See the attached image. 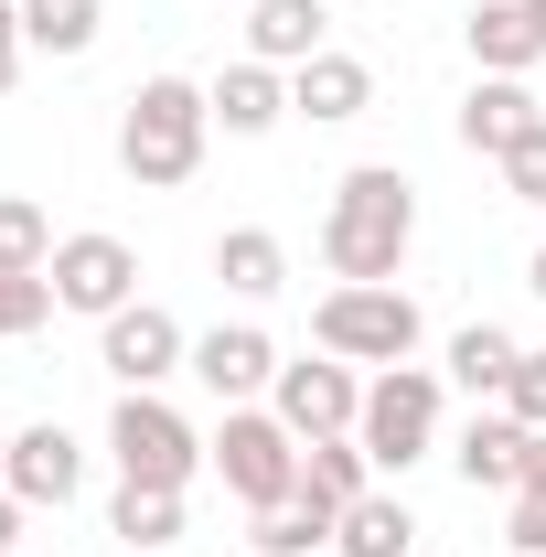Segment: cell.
<instances>
[{"label": "cell", "instance_id": "cell-18", "mask_svg": "<svg viewBox=\"0 0 546 557\" xmlns=\"http://www.w3.org/2000/svg\"><path fill=\"white\" fill-rule=\"evenodd\" d=\"M514 333H504V322H461V333H450V386H472L482 408H504V386H514Z\"/></svg>", "mask_w": 546, "mask_h": 557}, {"label": "cell", "instance_id": "cell-15", "mask_svg": "<svg viewBox=\"0 0 546 557\" xmlns=\"http://www.w3.org/2000/svg\"><path fill=\"white\" fill-rule=\"evenodd\" d=\"M461 44H472L482 75H536V65H546V33H536V11H525V0H472Z\"/></svg>", "mask_w": 546, "mask_h": 557}, {"label": "cell", "instance_id": "cell-34", "mask_svg": "<svg viewBox=\"0 0 546 557\" xmlns=\"http://www.w3.org/2000/svg\"><path fill=\"white\" fill-rule=\"evenodd\" d=\"M0 472H11V429H0Z\"/></svg>", "mask_w": 546, "mask_h": 557}, {"label": "cell", "instance_id": "cell-31", "mask_svg": "<svg viewBox=\"0 0 546 557\" xmlns=\"http://www.w3.org/2000/svg\"><path fill=\"white\" fill-rule=\"evenodd\" d=\"M22 515H33V504H22V493L0 483V557H22Z\"/></svg>", "mask_w": 546, "mask_h": 557}, {"label": "cell", "instance_id": "cell-24", "mask_svg": "<svg viewBox=\"0 0 546 557\" xmlns=\"http://www.w3.org/2000/svg\"><path fill=\"white\" fill-rule=\"evenodd\" d=\"M97 22H108V0H22V44L54 54V65H75L97 44Z\"/></svg>", "mask_w": 546, "mask_h": 557}, {"label": "cell", "instance_id": "cell-9", "mask_svg": "<svg viewBox=\"0 0 546 557\" xmlns=\"http://www.w3.org/2000/svg\"><path fill=\"white\" fill-rule=\"evenodd\" d=\"M269 408L300 429V440H353V418H364V375L343 364V354H300V364H278V386H269Z\"/></svg>", "mask_w": 546, "mask_h": 557}, {"label": "cell", "instance_id": "cell-4", "mask_svg": "<svg viewBox=\"0 0 546 557\" xmlns=\"http://www.w3.org/2000/svg\"><path fill=\"white\" fill-rule=\"evenodd\" d=\"M108 461H119V483H161L183 493L204 472V429L172 408L161 386H119V418H108Z\"/></svg>", "mask_w": 546, "mask_h": 557}, {"label": "cell", "instance_id": "cell-23", "mask_svg": "<svg viewBox=\"0 0 546 557\" xmlns=\"http://www.w3.org/2000/svg\"><path fill=\"white\" fill-rule=\"evenodd\" d=\"M408 547H418V515L397 504V493H364V504H343L333 557H408Z\"/></svg>", "mask_w": 546, "mask_h": 557}, {"label": "cell", "instance_id": "cell-28", "mask_svg": "<svg viewBox=\"0 0 546 557\" xmlns=\"http://www.w3.org/2000/svg\"><path fill=\"white\" fill-rule=\"evenodd\" d=\"M504 408L525 418V429H546V344L514 354V386H504Z\"/></svg>", "mask_w": 546, "mask_h": 557}, {"label": "cell", "instance_id": "cell-14", "mask_svg": "<svg viewBox=\"0 0 546 557\" xmlns=\"http://www.w3.org/2000/svg\"><path fill=\"white\" fill-rule=\"evenodd\" d=\"M546 108L536 97H525V75H482L472 97H461V119H450V129H461V150H482V161H504V150H514V139L536 129Z\"/></svg>", "mask_w": 546, "mask_h": 557}, {"label": "cell", "instance_id": "cell-2", "mask_svg": "<svg viewBox=\"0 0 546 557\" xmlns=\"http://www.w3.org/2000/svg\"><path fill=\"white\" fill-rule=\"evenodd\" d=\"M204 139H214V108L194 75H150L129 86V119H119V172H129L139 194H172V183H194L204 172Z\"/></svg>", "mask_w": 546, "mask_h": 557}, {"label": "cell", "instance_id": "cell-5", "mask_svg": "<svg viewBox=\"0 0 546 557\" xmlns=\"http://www.w3.org/2000/svg\"><path fill=\"white\" fill-rule=\"evenodd\" d=\"M204 461L225 472V493L247 504V515H269V504H289L300 493V429L278 408H225L204 440Z\"/></svg>", "mask_w": 546, "mask_h": 557}, {"label": "cell", "instance_id": "cell-3", "mask_svg": "<svg viewBox=\"0 0 546 557\" xmlns=\"http://www.w3.org/2000/svg\"><path fill=\"white\" fill-rule=\"evenodd\" d=\"M418 300L397 289V278H333L322 289V311H311V344L322 354H343V364H418Z\"/></svg>", "mask_w": 546, "mask_h": 557}, {"label": "cell", "instance_id": "cell-22", "mask_svg": "<svg viewBox=\"0 0 546 557\" xmlns=\"http://www.w3.org/2000/svg\"><path fill=\"white\" fill-rule=\"evenodd\" d=\"M300 493L311 504H364L375 493V461H364V440H300Z\"/></svg>", "mask_w": 546, "mask_h": 557}, {"label": "cell", "instance_id": "cell-29", "mask_svg": "<svg viewBox=\"0 0 546 557\" xmlns=\"http://www.w3.org/2000/svg\"><path fill=\"white\" fill-rule=\"evenodd\" d=\"M525 557H546V483H514V525H504Z\"/></svg>", "mask_w": 546, "mask_h": 557}, {"label": "cell", "instance_id": "cell-13", "mask_svg": "<svg viewBox=\"0 0 546 557\" xmlns=\"http://www.w3.org/2000/svg\"><path fill=\"white\" fill-rule=\"evenodd\" d=\"M204 108H214V129H225V139H269L278 119H289V75L258 65V54H236V65L204 86Z\"/></svg>", "mask_w": 546, "mask_h": 557}, {"label": "cell", "instance_id": "cell-25", "mask_svg": "<svg viewBox=\"0 0 546 557\" xmlns=\"http://www.w3.org/2000/svg\"><path fill=\"white\" fill-rule=\"evenodd\" d=\"M54 247H65L54 214L33 205V194H0V278H44V269H54Z\"/></svg>", "mask_w": 546, "mask_h": 557}, {"label": "cell", "instance_id": "cell-20", "mask_svg": "<svg viewBox=\"0 0 546 557\" xmlns=\"http://www.w3.org/2000/svg\"><path fill=\"white\" fill-rule=\"evenodd\" d=\"M214 278H225L236 300H269L278 278H289V247H278L269 225H225V236H214Z\"/></svg>", "mask_w": 546, "mask_h": 557}, {"label": "cell", "instance_id": "cell-27", "mask_svg": "<svg viewBox=\"0 0 546 557\" xmlns=\"http://www.w3.org/2000/svg\"><path fill=\"white\" fill-rule=\"evenodd\" d=\"M493 172H504V194H514V205H546V119L514 139V150H504Z\"/></svg>", "mask_w": 546, "mask_h": 557}, {"label": "cell", "instance_id": "cell-26", "mask_svg": "<svg viewBox=\"0 0 546 557\" xmlns=\"http://www.w3.org/2000/svg\"><path fill=\"white\" fill-rule=\"evenodd\" d=\"M65 300H54V278H0V344H22V333H44Z\"/></svg>", "mask_w": 546, "mask_h": 557}, {"label": "cell", "instance_id": "cell-6", "mask_svg": "<svg viewBox=\"0 0 546 557\" xmlns=\"http://www.w3.org/2000/svg\"><path fill=\"white\" fill-rule=\"evenodd\" d=\"M353 440H364L375 472H418V461L439 450V375H429V364H375Z\"/></svg>", "mask_w": 546, "mask_h": 557}, {"label": "cell", "instance_id": "cell-7", "mask_svg": "<svg viewBox=\"0 0 546 557\" xmlns=\"http://www.w3.org/2000/svg\"><path fill=\"white\" fill-rule=\"evenodd\" d=\"M54 300H65V311H86V322H108V311H129L139 300V247L129 236H108V225H86V236H65V247H54Z\"/></svg>", "mask_w": 546, "mask_h": 557}, {"label": "cell", "instance_id": "cell-35", "mask_svg": "<svg viewBox=\"0 0 546 557\" xmlns=\"http://www.w3.org/2000/svg\"><path fill=\"white\" fill-rule=\"evenodd\" d=\"M525 11H536V33H546V0H525Z\"/></svg>", "mask_w": 546, "mask_h": 557}, {"label": "cell", "instance_id": "cell-21", "mask_svg": "<svg viewBox=\"0 0 546 557\" xmlns=\"http://www.w3.org/2000/svg\"><path fill=\"white\" fill-rule=\"evenodd\" d=\"M333 536H343V515H333V504H311V493H289V504H269V515L247 525V547H258V557H322Z\"/></svg>", "mask_w": 546, "mask_h": 557}, {"label": "cell", "instance_id": "cell-17", "mask_svg": "<svg viewBox=\"0 0 546 557\" xmlns=\"http://www.w3.org/2000/svg\"><path fill=\"white\" fill-rule=\"evenodd\" d=\"M322 33H333V11H322V0H247V54H258V65H311V54H322Z\"/></svg>", "mask_w": 546, "mask_h": 557}, {"label": "cell", "instance_id": "cell-33", "mask_svg": "<svg viewBox=\"0 0 546 557\" xmlns=\"http://www.w3.org/2000/svg\"><path fill=\"white\" fill-rule=\"evenodd\" d=\"M525 289H536V300H546V247H536V269H525Z\"/></svg>", "mask_w": 546, "mask_h": 557}, {"label": "cell", "instance_id": "cell-16", "mask_svg": "<svg viewBox=\"0 0 546 557\" xmlns=\"http://www.w3.org/2000/svg\"><path fill=\"white\" fill-rule=\"evenodd\" d=\"M450 461H461V483L472 493H514L525 483V418L514 408H482L461 440H450Z\"/></svg>", "mask_w": 546, "mask_h": 557}, {"label": "cell", "instance_id": "cell-30", "mask_svg": "<svg viewBox=\"0 0 546 557\" xmlns=\"http://www.w3.org/2000/svg\"><path fill=\"white\" fill-rule=\"evenodd\" d=\"M22 65H33V44H22V0H0V97L22 86Z\"/></svg>", "mask_w": 546, "mask_h": 557}, {"label": "cell", "instance_id": "cell-32", "mask_svg": "<svg viewBox=\"0 0 546 557\" xmlns=\"http://www.w3.org/2000/svg\"><path fill=\"white\" fill-rule=\"evenodd\" d=\"M525 483H546V429H525Z\"/></svg>", "mask_w": 546, "mask_h": 557}, {"label": "cell", "instance_id": "cell-10", "mask_svg": "<svg viewBox=\"0 0 546 557\" xmlns=\"http://www.w3.org/2000/svg\"><path fill=\"white\" fill-rule=\"evenodd\" d=\"M183 375L204 386L214 408H258V397L278 386V344L258 333V322H214L204 344H194V364H183Z\"/></svg>", "mask_w": 546, "mask_h": 557}, {"label": "cell", "instance_id": "cell-12", "mask_svg": "<svg viewBox=\"0 0 546 557\" xmlns=\"http://www.w3.org/2000/svg\"><path fill=\"white\" fill-rule=\"evenodd\" d=\"M375 108V65L364 54H311V65H289V119H311V129H343V119H364Z\"/></svg>", "mask_w": 546, "mask_h": 557}, {"label": "cell", "instance_id": "cell-36", "mask_svg": "<svg viewBox=\"0 0 546 557\" xmlns=\"http://www.w3.org/2000/svg\"><path fill=\"white\" fill-rule=\"evenodd\" d=\"M214 11H247V0H214Z\"/></svg>", "mask_w": 546, "mask_h": 557}, {"label": "cell", "instance_id": "cell-11", "mask_svg": "<svg viewBox=\"0 0 546 557\" xmlns=\"http://www.w3.org/2000/svg\"><path fill=\"white\" fill-rule=\"evenodd\" d=\"M0 483L22 493V504H75V483H86V440H75L65 418L11 429V472H0Z\"/></svg>", "mask_w": 546, "mask_h": 557}, {"label": "cell", "instance_id": "cell-1", "mask_svg": "<svg viewBox=\"0 0 546 557\" xmlns=\"http://www.w3.org/2000/svg\"><path fill=\"white\" fill-rule=\"evenodd\" d=\"M418 247V183L397 172V161H353L333 183V214H322V269L333 278H397Z\"/></svg>", "mask_w": 546, "mask_h": 557}, {"label": "cell", "instance_id": "cell-8", "mask_svg": "<svg viewBox=\"0 0 546 557\" xmlns=\"http://www.w3.org/2000/svg\"><path fill=\"white\" fill-rule=\"evenodd\" d=\"M97 364H108L119 386H161V375H183V364H194V333H183L161 300H129V311H108V322H97Z\"/></svg>", "mask_w": 546, "mask_h": 557}, {"label": "cell", "instance_id": "cell-19", "mask_svg": "<svg viewBox=\"0 0 546 557\" xmlns=\"http://www.w3.org/2000/svg\"><path fill=\"white\" fill-rule=\"evenodd\" d=\"M108 536L129 557H172V536H183V493L161 483H119V504H108Z\"/></svg>", "mask_w": 546, "mask_h": 557}]
</instances>
